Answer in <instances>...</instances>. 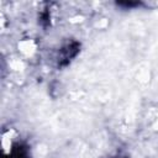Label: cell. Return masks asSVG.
Here are the masks:
<instances>
[{"label": "cell", "instance_id": "1", "mask_svg": "<svg viewBox=\"0 0 158 158\" xmlns=\"http://www.w3.org/2000/svg\"><path fill=\"white\" fill-rule=\"evenodd\" d=\"M79 51H80V43L77 41H72L67 43L64 47H62L59 51V57H58V67L68 65L70 60L77 57Z\"/></svg>", "mask_w": 158, "mask_h": 158}, {"label": "cell", "instance_id": "2", "mask_svg": "<svg viewBox=\"0 0 158 158\" xmlns=\"http://www.w3.org/2000/svg\"><path fill=\"white\" fill-rule=\"evenodd\" d=\"M26 157H27L26 147L19 143V144H15L14 146V148L11 151V154L7 158H26Z\"/></svg>", "mask_w": 158, "mask_h": 158}, {"label": "cell", "instance_id": "3", "mask_svg": "<svg viewBox=\"0 0 158 158\" xmlns=\"http://www.w3.org/2000/svg\"><path fill=\"white\" fill-rule=\"evenodd\" d=\"M40 20H41V23H42L43 26H47V25L49 23V12H48V11H43V12L41 14Z\"/></svg>", "mask_w": 158, "mask_h": 158}, {"label": "cell", "instance_id": "4", "mask_svg": "<svg viewBox=\"0 0 158 158\" xmlns=\"http://www.w3.org/2000/svg\"><path fill=\"white\" fill-rule=\"evenodd\" d=\"M117 5H120V6H126V7H133V6H138L139 2H118Z\"/></svg>", "mask_w": 158, "mask_h": 158}]
</instances>
